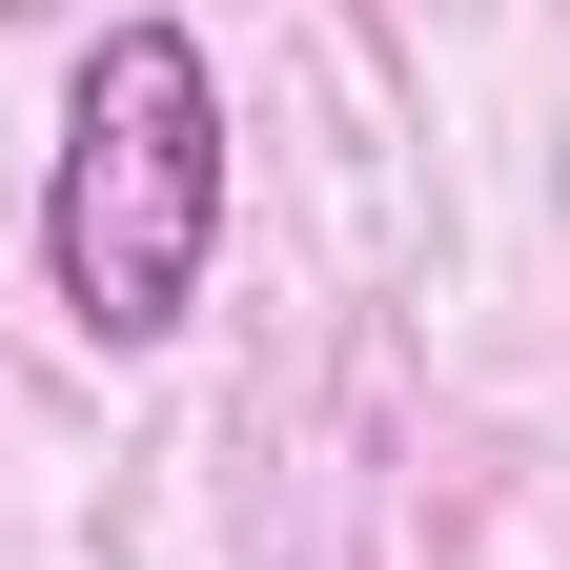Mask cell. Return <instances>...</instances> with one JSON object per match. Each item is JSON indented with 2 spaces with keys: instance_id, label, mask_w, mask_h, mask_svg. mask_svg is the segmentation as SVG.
Here are the masks:
<instances>
[{
  "instance_id": "1",
  "label": "cell",
  "mask_w": 570,
  "mask_h": 570,
  "mask_svg": "<svg viewBox=\"0 0 570 570\" xmlns=\"http://www.w3.org/2000/svg\"><path fill=\"white\" fill-rule=\"evenodd\" d=\"M225 265V82L204 41L142 0V21L82 41L61 82V164H41V306L82 346H164Z\"/></svg>"
}]
</instances>
